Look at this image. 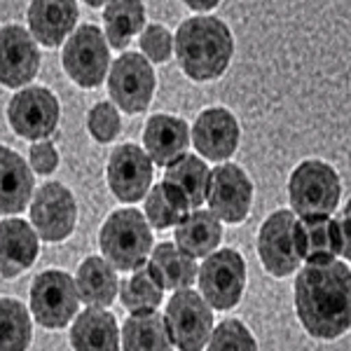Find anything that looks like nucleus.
<instances>
[{"label":"nucleus","instance_id":"obj_1","mask_svg":"<svg viewBox=\"0 0 351 351\" xmlns=\"http://www.w3.org/2000/svg\"><path fill=\"white\" fill-rule=\"evenodd\" d=\"M295 311L316 339H337L351 326V269L347 260L304 265L295 276Z\"/></svg>","mask_w":351,"mask_h":351},{"label":"nucleus","instance_id":"obj_2","mask_svg":"<svg viewBox=\"0 0 351 351\" xmlns=\"http://www.w3.org/2000/svg\"><path fill=\"white\" fill-rule=\"evenodd\" d=\"M173 54L185 77L192 82H213L232 64L234 38L223 19L197 14L180 21L173 36Z\"/></svg>","mask_w":351,"mask_h":351},{"label":"nucleus","instance_id":"obj_3","mask_svg":"<svg viewBox=\"0 0 351 351\" xmlns=\"http://www.w3.org/2000/svg\"><path fill=\"white\" fill-rule=\"evenodd\" d=\"M104 260L117 271H134L148 263L152 230L143 213L134 206L112 211L99 232Z\"/></svg>","mask_w":351,"mask_h":351},{"label":"nucleus","instance_id":"obj_4","mask_svg":"<svg viewBox=\"0 0 351 351\" xmlns=\"http://www.w3.org/2000/svg\"><path fill=\"white\" fill-rule=\"evenodd\" d=\"M342 183L335 169L324 160H304L288 178L291 211L300 218L330 216L337 211Z\"/></svg>","mask_w":351,"mask_h":351},{"label":"nucleus","instance_id":"obj_5","mask_svg":"<svg viewBox=\"0 0 351 351\" xmlns=\"http://www.w3.org/2000/svg\"><path fill=\"white\" fill-rule=\"evenodd\" d=\"M197 284H199V295L211 309H234L246 291V260L237 248L213 251L197 269Z\"/></svg>","mask_w":351,"mask_h":351},{"label":"nucleus","instance_id":"obj_6","mask_svg":"<svg viewBox=\"0 0 351 351\" xmlns=\"http://www.w3.org/2000/svg\"><path fill=\"white\" fill-rule=\"evenodd\" d=\"M157 89L155 68L141 52H122L108 71V96L115 108L141 115L150 108Z\"/></svg>","mask_w":351,"mask_h":351},{"label":"nucleus","instance_id":"obj_7","mask_svg":"<svg viewBox=\"0 0 351 351\" xmlns=\"http://www.w3.org/2000/svg\"><path fill=\"white\" fill-rule=\"evenodd\" d=\"M66 75L82 89L104 84L110 71V49L106 36L96 24H82L71 33L61 52Z\"/></svg>","mask_w":351,"mask_h":351},{"label":"nucleus","instance_id":"obj_8","mask_svg":"<svg viewBox=\"0 0 351 351\" xmlns=\"http://www.w3.org/2000/svg\"><path fill=\"white\" fill-rule=\"evenodd\" d=\"M31 314L43 328L59 330L77 316L80 295L75 279L64 269H45L31 281Z\"/></svg>","mask_w":351,"mask_h":351},{"label":"nucleus","instance_id":"obj_9","mask_svg":"<svg viewBox=\"0 0 351 351\" xmlns=\"http://www.w3.org/2000/svg\"><path fill=\"white\" fill-rule=\"evenodd\" d=\"M164 326L178 351H202L213 332V309L197 291L183 288L169 300Z\"/></svg>","mask_w":351,"mask_h":351},{"label":"nucleus","instance_id":"obj_10","mask_svg":"<svg viewBox=\"0 0 351 351\" xmlns=\"http://www.w3.org/2000/svg\"><path fill=\"white\" fill-rule=\"evenodd\" d=\"M293 237H295L300 260L307 265H324L339 256L349 260V208H344L339 220L328 216L300 218L295 220Z\"/></svg>","mask_w":351,"mask_h":351},{"label":"nucleus","instance_id":"obj_11","mask_svg":"<svg viewBox=\"0 0 351 351\" xmlns=\"http://www.w3.org/2000/svg\"><path fill=\"white\" fill-rule=\"evenodd\" d=\"M61 120V106L52 89L26 87L19 89L8 104V122L16 136L26 141H43L52 136Z\"/></svg>","mask_w":351,"mask_h":351},{"label":"nucleus","instance_id":"obj_12","mask_svg":"<svg viewBox=\"0 0 351 351\" xmlns=\"http://www.w3.org/2000/svg\"><path fill=\"white\" fill-rule=\"evenodd\" d=\"M31 225L38 239L59 243L75 232L77 202L64 183L49 180L38 188L31 199Z\"/></svg>","mask_w":351,"mask_h":351},{"label":"nucleus","instance_id":"obj_13","mask_svg":"<svg viewBox=\"0 0 351 351\" xmlns=\"http://www.w3.org/2000/svg\"><path fill=\"white\" fill-rule=\"evenodd\" d=\"M206 202L211 213L225 225H239L253 206V180L237 164H218L208 173Z\"/></svg>","mask_w":351,"mask_h":351},{"label":"nucleus","instance_id":"obj_14","mask_svg":"<svg viewBox=\"0 0 351 351\" xmlns=\"http://www.w3.org/2000/svg\"><path fill=\"white\" fill-rule=\"evenodd\" d=\"M295 220L298 218L291 208H279V211L269 213L258 230V258L263 267L276 279L295 274L302 263L295 248V237H293Z\"/></svg>","mask_w":351,"mask_h":351},{"label":"nucleus","instance_id":"obj_15","mask_svg":"<svg viewBox=\"0 0 351 351\" xmlns=\"http://www.w3.org/2000/svg\"><path fill=\"white\" fill-rule=\"evenodd\" d=\"M152 176H155V167L141 145L122 143L110 152L106 180L110 192L122 204L134 206L136 202L143 199L152 188Z\"/></svg>","mask_w":351,"mask_h":351},{"label":"nucleus","instance_id":"obj_16","mask_svg":"<svg viewBox=\"0 0 351 351\" xmlns=\"http://www.w3.org/2000/svg\"><path fill=\"white\" fill-rule=\"evenodd\" d=\"M43 64L40 49L33 36L19 24L0 28V84L21 89L38 75Z\"/></svg>","mask_w":351,"mask_h":351},{"label":"nucleus","instance_id":"obj_17","mask_svg":"<svg viewBox=\"0 0 351 351\" xmlns=\"http://www.w3.org/2000/svg\"><path fill=\"white\" fill-rule=\"evenodd\" d=\"M192 143L208 162H228L239 148L241 127L228 108H204L192 124Z\"/></svg>","mask_w":351,"mask_h":351},{"label":"nucleus","instance_id":"obj_18","mask_svg":"<svg viewBox=\"0 0 351 351\" xmlns=\"http://www.w3.org/2000/svg\"><path fill=\"white\" fill-rule=\"evenodd\" d=\"M77 16V3L71 0H36L28 5L26 12L28 33L43 47H59L75 31Z\"/></svg>","mask_w":351,"mask_h":351},{"label":"nucleus","instance_id":"obj_19","mask_svg":"<svg viewBox=\"0 0 351 351\" xmlns=\"http://www.w3.org/2000/svg\"><path fill=\"white\" fill-rule=\"evenodd\" d=\"M190 129L188 122L176 115H150L143 129V150L152 164H160L167 169L169 164L188 155Z\"/></svg>","mask_w":351,"mask_h":351},{"label":"nucleus","instance_id":"obj_20","mask_svg":"<svg viewBox=\"0 0 351 351\" xmlns=\"http://www.w3.org/2000/svg\"><path fill=\"white\" fill-rule=\"evenodd\" d=\"M40 239L28 220H0V276L14 279L36 263Z\"/></svg>","mask_w":351,"mask_h":351},{"label":"nucleus","instance_id":"obj_21","mask_svg":"<svg viewBox=\"0 0 351 351\" xmlns=\"http://www.w3.org/2000/svg\"><path fill=\"white\" fill-rule=\"evenodd\" d=\"M33 169L19 152L0 145V216L26 211L33 199Z\"/></svg>","mask_w":351,"mask_h":351},{"label":"nucleus","instance_id":"obj_22","mask_svg":"<svg viewBox=\"0 0 351 351\" xmlns=\"http://www.w3.org/2000/svg\"><path fill=\"white\" fill-rule=\"evenodd\" d=\"M68 339L73 351H120V328L115 314L87 307L75 316Z\"/></svg>","mask_w":351,"mask_h":351},{"label":"nucleus","instance_id":"obj_23","mask_svg":"<svg viewBox=\"0 0 351 351\" xmlns=\"http://www.w3.org/2000/svg\"><path fill=\"white\" fill-rule=\"evenodd\" d=\"M173 239L190 258H208L223 239V223L211 211L197 208L176 225Z\"/></svg>","mask_w":351,"mask_h":351},{"label":"nucleus","instance_id":"obj_24","mask_svg":"<svg viewBox=\"0 0 351 351\" xmlns=\"http://www.w3.org/2000/svg\"><path fill=\"white\" fill-rule=\"evenodd\" d=\"M75 288L80 302L87 307L106 309L115 302L117 293H120V281H117L115 269L99 256L84 258L77 267L75 274Z\"/></svg>","mask_w":351,"mask_h":351},{"label":"nucleus","instance_id":"obj_25","mask_svg":"<svg viewBox=\"0 0 351 351\" xmlns=\"http://www.w3.org/2000/svg\"><path fill=\"white\" fill-rule=\"evenodd\" d=\"M120 342L122 351H173L164 314L157 309L132 311L122 324Z\"/></svg>","mask_w":351,"mask_h":351},{"label":"nucleus","instance_id":"obj_26","mask_svg":"<svg viewBox=\"0 0 351 351\" xmlns=\"http://www.w3.org/2000/svg\"><path fill=\"white\" fill-rule=\"evenodd\" d=\"M148 269L157 279L164 291H183V288H192L197 281V263L188 253L180 251L176 243H157L150 253Z\"/></svg>","mask_w":351,"mask_h":351},{"label":"nucleus","instance_id":"obj_27","mask_svg":"<svg viewBox=\"0 0 351 351\" xmlns=\"http://www.w3.org/2000/svg\"><path fill=\"white\" fill-rule=\"evenodd\" d=\"M208 173L211 169L197 155H183L164 169V183L171 188L190 208H199L206 202Z\"/></svg>","mask_w":351,"mask_h":351},{"label":"nucleus","instance_id":"obj_28","mask_svg":"<svg viewBox=\"0 0 351 351\" xmlns=\"http://www.w3.org/2000/svg\"><path fill=\"white\" fill-rule=\"evenodd\" d=\"M145 28V5L138 0H115L104 8V36L112 49H127L136 33Z\"/></svg>","mask_w":351,"mask_h":351},{"label":"nucleus","instance_id":"obj_29","mask_svg":"<svg viewBox=\"0 0 351 351\" xmlns=\"http://www.w3.org/2000/svg\"><path fill=\"white\" fill-rule=\"evenodd\" d=\"M33 324L26 304L14 298H0V351H28Z\"/></svg>","mask_w":351,"mask_h":351},{"label":"nucleus","instance_id":"obj_30","mask_svg":"<svg viewBox=\"0 0 351 351\" xmlns=\"http://www.w3.org/2000/svg\"><path fill=\"white\" fill-rule=\"evenodd\" d=\"M145 220L150 230H169L176 228L190 213V206L180 199L167 183H155L145 195Z\"/></svg>","mask_w":351,"mask_h":351},{"label":"nucleus","instance_id":"obj_31","mask_svg":"<svg viewBox=\"0 0 351 351\" xmlns=\"http://www.w3.org/2000/svg\"><path fill=\"white\" fill-rule=\"evenodd\" d=\"M117 295H120V302L129 311H150L162 304L164 288L157 284L148 265H143V267L134 269L129 279L122 281Z\"/></svg>","mask_w":351,"mask_h":351},{"label":"nucleus","instance_id":"obj_32","mask_svg":"<svg viewBox=\"0 0 351 351\" xmlns=\"http://www.w3.org/2000/svg\"><path fill=\"white\" fill-rule=\"evenodd\" d=\"M206 351H258V342L251 328L243 326L239 319H225L213 328Z\"/></svg>","mask_w":351,"mask_h":351},{"label":"nucleus","instance_id":"obj_33","mask_svg":"<svg viewBox=\"0 0 351 351\" xmlns=\"http://www.w3.org/2000/svg\"><path fill=\"white\" fill-rule=\"evenodd\" d=\"M87 132L96 143H112L122 132V117L110 101H99L87 112Z\"/></svg>","mask_w":351,"mask_h":351},{"label":"nucleus","instance_id":"obj_34","mask_svg":"<svg viewBox=\"0 0 351 351\" xmlns=\"http://www.w3.org/2000/svg\"><path fill=\"white\" fill-rule=\"evenodd\" d=\"M138 47L150 64H167L173 54V36L167 26L162 24H148L141 31Z\"/></svg>","mask_w":351,"mask_h":351},{"label":"nucleus","instance_id":"obj_35","mask_svg":"<svg viewBox=\"0 0 351 351\" xmlns=\"http://www.w3.org/2000/svg\"><path fill=\"white\" fill-rule=\"evenodd\" d=\"M28 164H31V169L36 173L49 176L59 167V150H56L54 143H49V141H38V143H33L31 150H28Z\"/></svg>","mask_w":351,"mask_h":351},{"label":"nucleus","instance_id":"obj_36","mask_svg":"<svg viewBox=\"0 0 351 351\" xmlns=\"http://www.w3.org/2000/svg\"><path fill=\"white\" fill-rule=\"evenodd\" d=\"M188 5V10H195V12H211V10H216L220 3H185Z\"/></svg>","mask_w":351,"mask_h":351}]
</instances>
